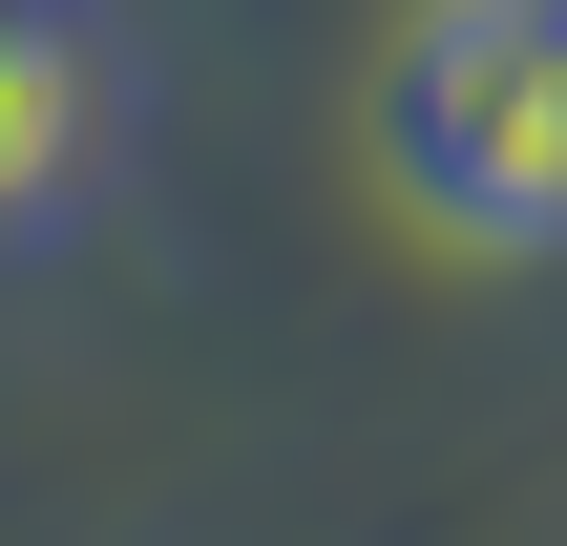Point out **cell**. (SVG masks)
<instances>
[{"label": "cell", "instance_id": "6da1fadb", "mask_svg": "<svg viewBox=\"0 0 567 546\" xmlns=\"http://www.w3.org/2000/svg\"><path fill=\"white\" fill-rule=\"evenodd\" d=\"M379 189L463 253H567V0H421L379 42Z\"/></svg>", "mask_w": 567, "mask_h": 546}, {"label": "cell", "instance_id": "7a4b0ae2", "mask_svg": "<svg viewBox=\"0 0 567 546\" xmlns=\"http://www.w3.org/2000/svg\"><path fill=\"white\" fill-rule=\"evenodd\" d=\"M84 168H105V42L63 0H0V231L84 210Z\"/></svg>", "mask_w": 567, "mask_h": 546}]
</instances>
